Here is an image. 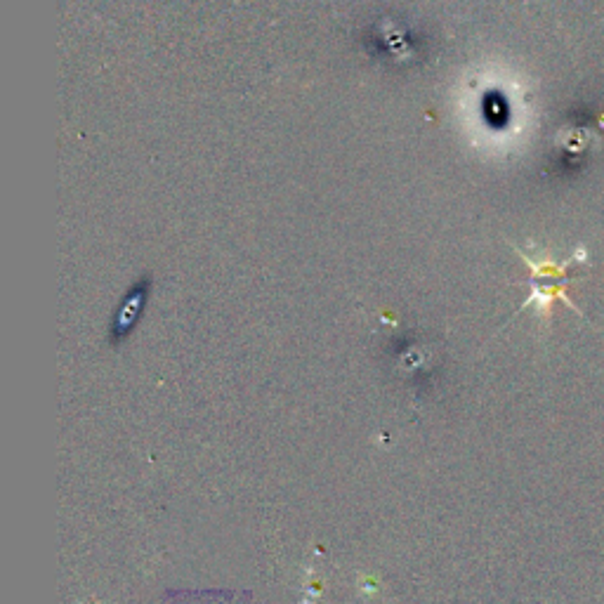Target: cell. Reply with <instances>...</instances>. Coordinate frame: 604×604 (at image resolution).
<instances>
[{
	"mask_svg": "<svg viewBox=\"0 0 604 604\" xmlns=\"http://www.w3.org/2000/svg\"><path fill=\"white\" fill-rule=\"evenodd\" d=\"M147 298H149L147 281H142L140 286H135L133 291L126 295V300H123L121 307H118L116 317L111 319V331H109L111 343L114 345L123 343V340L133 333L137 321H140V317L144 314V307H147Z\"/></svg>",
	"mask_w": 604,
	"mask_h": 604,
	"instance_id": "6da1fadb",
	"label": "cell"
}]
</instances>
